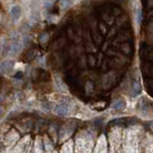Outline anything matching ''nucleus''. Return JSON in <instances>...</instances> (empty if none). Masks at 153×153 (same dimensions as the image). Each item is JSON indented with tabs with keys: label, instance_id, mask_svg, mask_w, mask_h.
Listing matches in <instances>:
<instances>
[{
	"label": "nucleus",
	"instance_id": "nucleus-1",
	"mask_svg": "<svg viewBox=\"0 0 153 153\" xmlns=\"http://www.w3.org/2000/svg\"><path fill=\"white\" fill-rule=\"evenodd\" d=\"M55 113L60 116H66L70 112V106L67 103H60L55 108Z\"/></svg>",
	"mask_w": 153,
	"mask_h": 153
},
{
	"label": "nucleus",
	"instance_id": "nucleus-2",
	"mask_svg": "<svg viewBox=\"0 0 153 153\" xmlns=\"http://www.w3.org/2000/svg\"><path fill=\"white\" fill-rule=\"evenodd\" d=\"M21 48H22V43L20 41H14L13 42V44L11 45V48H10V54L12 56H15L17 55L20 51H21Z\"/></svg>",
	"mask_w": 153,
	"mask_h": 153
},
{
	"label": "nucleus",
	"instance_id": "nucleus-3",
	"mask_svg": "<svg viewBox=\"0 0 153 153\" xmlns=\"http://www.w3.org/2000/svg\"><path fill=\"white\" fill-rule=\"evenodd\" d=\"M14 62L13 60H6L0 64V70L2 72H9L14 68Z\"/></svg>",
	"mask_w": 153,
	"mask_h": 153
},
{
	"label": "nucleus",
	"instance_id": "nucleus-4",
	"mask_svg": "<svg viewBox=\"0 0 153 153\" xmlns=\"http://www.w3.org/2000/svg\"><path fill=\"white\" fill-rule=\"evenodd\" d=\"M11 15H12V18L14 19V21L18 20L20 15H21V8L17 5L14 6L11 10Z\"/></svg>",
	"mask_w": 153,
	"mask_h": 153
},
{
	"label": "nucleus",
	"instance_id": "nucleus-5",
	"mask_svg": "<svg viewBox=\"0 0 153 153\" xmlns=\"http://www.w3.org/2000/svg\"><path fill=\"white\" fill-rule=\"evenodd\" d=\"M74 4L73 0H61L60 1V8L61 9H67V8L71 7Z\"/></svg>",
	"mask_w": 153,
	"mask_h": 153
},
{
	"label": "nucleus",
	"instance_id": "nucleus-6",
	"mask_svg": "<svg viewBox=\"0 0 153 153\" xmlns=\"http://www.w3.org/2000/svg\"><path fill=\"white\" fill-rule=\"evenodd\" d=\"M132 92H133V96H137L141 92V86L138 82H135L133 83V88H132Z\"/></svg>",
	"mask_w": 153,
	"mask_h": 153
},
{
	"label": "nucleus",
	"instance_id": "nucleus-7",
	"mask_svg": "<svg viewBox=\"0 0 153 153\" xmlns=\"http://www.w3.org/2000/svg\"><path fill=\"white\" fill-rule=\"evenodd\" d=\"M124 106V102L123 100H117L113 103V108L114 109H121V108H123Z\"/></svg>",
	"mask_w": 153,
	"mask_h": 153
},
{
	"label": "nucleus",
	"instance_id": "nucleus-8",
	"mask_svg": "<svg viewBox=\"0 0 153 153\" xmlns=\"http://www.w3.org/2000/svg\"><path fill=\"white\" fill-rule=\"evenodd\" d=\"M142 20H143V14H142V10L141 9H138L137 10V13H136V21L137 23L141 24V22H142Z\"/></svg>",
	"mask_w": 153,
	"mask_h": 153
}]
</instances>
